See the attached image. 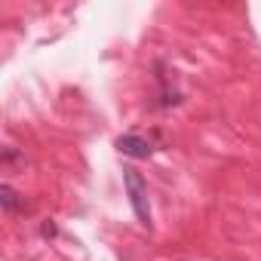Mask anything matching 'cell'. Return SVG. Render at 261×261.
<instances>
[{
  "label": "cell",
  "instance_id": "cell-1",
  "mask_svg": "<svg viewBox=\"0 0 261 261\" xmlns=\"http://www.w3.org/2000/svg\"><path fill=\"white\" fill-rule=\"evenodd\" d=\"M123 185H126V194H129V203H133V212H136L139 224L151 227V203H148V185H145L142 172L136 166H126L123 169Z\"/></svg>",
  "mask_w": 261,
  "mask_h": 261
},
{
  "label": "cell",
  "instance_id": "cell-2",
  "mask_svg": "<svg viewBox=\"0 0 261 261\" xmlns=\"http://www.w3.org/2000/svg\"><path fill=\"white\" fill-rule=\"evenodd\" d=\"M117 151L123 157H133V160H148L151 151H154V145H151V139H145L139 133H126V136L117 139Z\"/></svg>",
  "mask_w": 261,
  "mask_h": 261
},
{
  "label": "cell",
  "instance_id": "cell-3",
  "mask_svg": "<svg viewBox=\"0 0 261 261\" xmlns=\"http://www.w3.org/2000/svg\"><path fill=\"white\" fill-rule=\"evenodd\" d=\"M0 206H4L7 215H13V212H22V209H25V200H22L10 185H0Z\"/></svg>",
  "mask_w": 261,
  "mask_h": 261
},
{
  "label": "cell",
  "instance_id": "cell-4",
  "mask_svg": "<svg viewBox=\"0 0 261 261\" xmlns=\"http://www.w3.org/2000/svg\"><path fill=\"white\" fill-rule=\"evenodd\" d=\"M56 233V224H43V237H53Z\"/></svg>",
  "mask_w": 261,
  "mask_h": 261
}]
</instances>
